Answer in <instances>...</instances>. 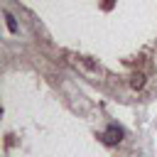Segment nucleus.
<instances>
[{
  "label": "nucleus",
  "instance_id": "nucleus-2",
  "mask_svg": "<svg viewBox=\"0 0 157 157\" xmlns=\"http://www.w3.org/2000/svg\"><path fill=\"white\" fill-rule=\"evenodd\" d=\"M2 17H5V25H7L10 34H17V32H20V27H17V20H15V15L5 10V12H2Z\"/></svg>",
  "mask_w": 157,
  "mask_h": 157
},
{
  "label": "nucleus",
  "instance_id": "nucleus-1",
  "mask_svg": "<svg viewBox=\"0 0 157 157\" xmlns=\"http://www.w3.org/2000/svg\"><path fill=\"white\" fill-rule=\"evenodd\" d=\"M120 140H123V128L115 125V123H110V125L105 128V132H103V142H105V145H118Z\"/></svg>",
  "mask_w": 157,
  "mask_h": 157
},
{
  "label": "nucleus",
  "instance_id": "nucleus-3",
  "mask_svg": "<svg viewBox=\"0 0 157 157\" xmlns=\"http://www.w3.org/2000/svg\"><path fill=\"white\" fill-rule=\"evenodd\" d=\"M130 86H132L135 91H140V88L145 86V74H132V76H130Z\"/></svg>",
  "mask_w": 157,
  "mask_h": 157
}]
</instances>
